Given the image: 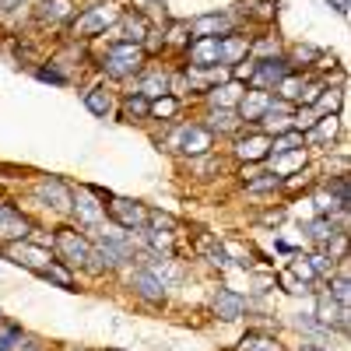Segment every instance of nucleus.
Returning <instances> with one entry per match:
<instances>
[{"mask_svg":"<svg viewBox=\"0 0 351 351\" xmlns=\"http://www.w3.org/2000/svg\"><path fill=\"white\" fill-rule=\"evenodd\" d=\"M106 215L112 218V225H120L127 232H137L148 225V208L137 200H127V197H112L109 193V204H106Z\"/></svg>","mask_w":351,"mask_h":351,"instance_id":"nucleus-7","label":"nucleus"},{"mask_svg":"<svg viewBox=\"0 0 351 351\" xmlns=\"http://www.w3.org/2000/svg\"><path fill=\"white\" fill-rule=\"evenodd\" d=\"M148 112H152V102L144 95H137V92H127L120 99V120H127V123H144Z\"/></svg>","mask_w":351,"mask_h":351,"instance_id":"nucleus-26","label":"nucleus"},{"mask_svg":"<svg viewBox=\"0 0 351 351\" xmlns=\"http://www.w3.org/2000/svg\"><path fill=\"white\" fill-rule=\"evenodd\" d=\"M28 232H32V225H28V218L11 208V204L0 200V243H14V239H28Z\"/></svg>","mask_w":351,"mask_h":351,"instance_id":"nucleus-19","label":"nucleus"},{"mask_svg":"<svg viewBox=\"0 0 351 351\" xmlns=\"http://www.w3.org/2000/svg\"><path fill=\"white\" fill-rule=\"evenodd\" d=\"M341 106H344V88H330L327 84L309 109H316V116H330V112H341Z\"/></svg>","mask_w":351,"mask_h":351,"instance_id":"nucleus-30","label":"nucleus"},{"mask_svg":"<svg viewBox=\"0 0 351 351\" xmlns=\"http://www.w3.org/2000/svg\"><path fill=\"white\" fill-rule=\"evenodd\" d=\"M243 92H246V84H239V81H221V84H215L211 92H208V106H215V109H236L239 106V99H243Z\"/></svg>","mask_w":351,"mask_h":351,"instance_id":"nucleus-22","label":"nucleus"},{"mask_svg":"<svg viewBox=\"0 0 351 351\" xmlns=\"http://www.w3.org/2000/svg\"><path fill=\"white\" fill-rule=\"evenodd\" d=\"M306 81H309V74H302V71H291V74H285V77L278 81V88H274V99L299 106V95H302Z\"/></svg>","mask_w":351,"mask_h":351,"instance_id":"nucleus-27","label":"nucleus"},{"mask_svg":"<svg viewBox=\"0 0 351 351\" xmlns=\"http://www.w3.org/2000/svg\"><path fill=\"white\" fill-rule=\"evenodd\" d=\"M327 193L341 204V208H351V176L348 172H337L327 180Z\"/></svg>","mask_w":351,"mask_h":351,"instance_id":"nucleus-34","label":"nucleus"},{"mask_svg":"<svg viewBox=\"0 0 351 351\" xmlns=\"http://www.w3.org/2000/svg\"><path fill=\"white\" fill-rule=\"evenodd\" d=\"M341 127H344V116L330 112V116H319L302 137H306V144H313V148H330V144L341 137Z\"/></svg>","mask_w":351,"mask_h":351,"instance_id":"nucleus-15","label":"nucleus"},{"mask_svg":"<svg viewBox=\"0 0 351 351\" xmlns=\"http://www.w3.org/2000/svg\"><path fill=\"white\" fill-rule=\"evenodd\" d=\"M180 95H162V99H152V112L148 120H172V116H180Z\"/></svg>","mask_w":351,"mask_h":351,"instance_id":"nucleus-35","label":"nucleus"},{"mask_svg":"<svg viewBox=\"0 0 351 351\" xmlns=\"http://www.w3.org/2000/svg\"><path fill=\"white\" fill-rule=\"evenodd\" d=\"M49 285H56V288H64V291H74V274H71V267L67 263H60V260H49L46 267L39 271Z\"/></svg>","mask_w":351,"mask_h":351,"instance_id":"nucleus-31","label":"nucleus"},{"mask_svg":"<svg viewBox=\"0 0 351 351\" xmlns=\"http://www.w3.org/2000/svg\"><path fill=\"white\" fill-rule=\"evenodd\" d=\"M288 274H291V278H299V281H306V285L319 281V274L309 267V260H306V256H295V260H291V263H288Z\"/></svg>","mask_w":351,"mask_h":351,"instance_id":"nucleus-37","label":"nucleus"},{"mask_svg":"<svg viewBox=\"0 0 351 351\" xmlns=\"http://www.w3.org/2000/svg\"><path fill=\"white\" fill-rule=\"evenodd\" d=\"M134 92L144 95V99H162V95H172V74L162 71V67H148L134 77Z\"/></svg>","mask_w":351,"mask_h":351,"instance_id":"nucleus-12","label":"nucleus"},{"mask_svg":"<svg viewBox=\"0 0 351 351\" xmlns=\"http://www.w3.org/2000/svg\"><path fill=\"white\" fill-rule=\"evenodd\" d=\"M186 64L190 67H215L218 64V39L215 36H200L186 43Z\"/></svg>","mask_w":351,"mask_h":351,"instance_id":"nucleus-21","label":"nucleus"},{"mask_svg":"<svg viewBox=\"0 0 351 351\" xmlns=\"http://www.w3.org/2000/svg\"><path fill=\"white\" fill-rule=\"evenodd\" d=\"M327 4H330L337 14H348V4H344V0H327Z\"/></svg>","mask_w":351,"mask_h":351,"instance_id":"nucleus-43","label":"nucleus"},{"mask_svg":"<svg viewBox=\"0 0 351 351\" xmlns=\"http://www.w3.org/2000/svg\"><path fill=\"white\" fill-rule=\"evenodd\" d=\"M324 253L334 260V263H341V260H348V232H337V236L324 246Z\"/></svg>","mask_w":351,"mask_h":351,"instance_id":"nucleus-39","label":"nucleus"},{"mask_svg":"<svg viewBox=\"0 0 351 351\" xmlns=\"http://www.w3.org/2000/svg\"><path fill=\"white\" fill-rule=\"evenodd\" d=\"M4 260L21 263V267H28V271L39 274L46 263L53 260V253H49V246H39V243H32V239H14V243L4 246Z\"/></svg>","mask_w":351,"mask_h":351,"instance_id":"nucleus-8","label":"nucleus"},{"mask_svg":"<svg viewBox=\"0 0 351 351\" xmlns=\"http://www.w3.org/2000/svg\"><path fill=\"white\" fill-rule=\"evenodd\" d=\"M36 193H39V200L46 204V208H53V211H71L74 193H71V186H67L64 180H56V176H43L39 186H36Z\"/></svg>","mask_w":351,"mask_h":351,"instance_id":"nucleus-16","label":"nucleus"},{"mask_svg":"<svg viewBox=\"0 0 351 351\" xmlns=\"http://www.w3.org/2000/svg\"><path fill=\"white\" fill-rule=\"evenodd\" d=\"M71 211H74V218H77V228L88 232V236H95V232L106 225V200L88 197L84 190L71 200Z\"/></svg>","mask_w":351,"mask_h":351,"instance_id":"nucleus-9","label":"nucleus"},{"mask_svg":"<svg viewBox=\"0 0 351 351\" xmlns=\"http://www.w3.org/2000/svg\"><path fill=\"white\" fill-rule=\"evenodd\" d=\"M211 313L218 319H225V324H236V319L246 313V299L239 295L236 288H218L215 299H211Z\"/></svg>","mask_w":351,"mask_h":351,"instance_id":"nucleus-18","label":"nucleus"},{"mask_svg":"<svg viewBox=\"0 0 351 351\" xmlns=\"http://www.w3.org/2000/svg\"><path fill=\"white\" fill-rule=\"evenodd\" d=\"M144 64H148L144 49L137 43H120V39L109 43L106 53H102V60H99V67H102V74L109 81H130V77H137L144 71Z\"/></svg>","mask_w":351,"mask_h":351,"instance_id":"nucleus-2","label":"nucleus"},{"mask_svg":"<svg viewBox=\"0 0 351 351\" xmlns=\"http://www.w3.org/2000/svg\"><path fill=\"white\" fill-rule=\"evenodd\" d=\"M127 285H130L134 295H137L141 302H148V306H165V299H169V291L162 288V281H158L148 267H137Z\"/></svg>","mask_w":351,"mask_h":351,"instance_id":"nucleus-11","label":"nucleus"},{"mask_svg":"<svg viewBox=\"0 0 351 351\" xmlns=\"http://www.w3.org/2000/svg\"><path fill=\"white\" fill-rule=\"evenodd\" d=\"M250 18H256V21H271L274 14H278V0H260L256 4V11H246Z\"/></svg>","mask_w":351,"mask_h":351,"instance_id":"nucleus-40","label":"nucleus"},{"mask_svg":"<svg viewBox=\"0 0 351 351\" xmlns=\"http://www.w3.org/2000/svg\"><path fill=\"white\" fill-rule=\"evenodd\" d=\"M271 102H274V92H256V88H246L243 99H239V106H236L243 127H256V123L263 120V112L271 109Z\"/></svg>","mask_w":351,"mask_h":351,"instance_id":"nucleus-14","label":"nucleus"},{"mask_svg":"<svg viewBox=\"0 0 351 351\" xmlns=\"http://www.w3.org/2000/svg\"><path fill=\"white\" fill-rule=\"evenodd\" d=\"M49 253L60 263H67V267H84L88 253H92V239L81 228H56L49 236Z\"/></svg>","mask_w":351,"mask_h":351,"instance_id":"nucleus-3","label":"nucleus"},{"mask_svg":"<svg viewBox=\"0 0 351 351\" xmlns=\"http://www.w3.org/2000/svg\"><path fill=\"white\" fill-rule=\"evenodd\" d=\"M246 56H250V36L243 32V28H236V32L218 39V64L221 67H236L239 60H246Z\"/></svg>","mask_w":351,"mask_h":351,"instance_id":"nucleus-17","label":"nucleus"},{"mask_svg":"<svg viewBox=\"0 0 351 351\" xmlns=\"http://www.w3.org/2000/svg\"><path fill=\"white\" fill-rule=\"evenodd\" d=\"M236 351H285V348H281L278 337L267 334V330H246V337L239 341Z\"/></svg>","mask_w":351,"mask_h":351,"instance_id":"nucleus-29","label":"nucleus"},{"mask_svg":"<svg viewBox=\"0 0 351 351\" xmlns=\"http://www.w3.org/2000/svg\"><path fill=\"white\" fill-rule=\"evenodd\" d=\"M204 130H208L211 137H236L243 130V120H239V112L236 109H208V120H204Z\"/></svg>","mask_w":351,"mask_h":351,"instance_id":"nucleus-20","label":"nucleus"},{"mask_svg":"<svg viewBox=\"0 0 351 351\" xmlns=\"http://www.w3.org/2000/svg\"><path fill=\"white\" fill-rule=\"evenodd\" d=\"M21 327H14V324H0V351H18V344H21Z\"/></svg>","mask_w":351,"mask_h":351,"instance_id":"nucleus-38","label":"nucleus"},{"mask_svg":"<svg viewBox=\"0 0 351 351\" xmlns=\"http://www.w3.org/2000/svg\"><path fill=\"white\" fill-rule=\"evenodd\" d=\"M148 32H152V21H148L144 11H123L120 21L112 25V36L120 43H137L141 46L144 39H148Z\"/></svg>","mask_w":351,"mask_h":351,"instance_id":"nucleus-13","label":"nucleus"},{"mask_svg":"<svg viewBox=\"0 0 351 351\" xmlns=\"http://www.w3.org/2000/svg\"><path fill=\"white\" fill-rule=\"evenodd\" d=\"M306 232H309V243H316L319 250H324L334 236H337V225H334V218H319V215H313L309 221H306Z\"/></svg>","mask_w":351,"mask_h":351,"instance_id":"nucleus-28","label":"nucleus"},{"mask_svg":"<svg viewBox=\"0 0 351 351\" xmlns=\"http://www.w3.org/2000/svg\"><path fill=\"white\" fill-rule=\"evenodd\" d=\"M250 56H253V60H271V56H285V53H281V39H278V36L250 39Z\"/></svg>","mask_w":351,"mask_h":351,"instance_id":"nucleus-32","label":"nucleus"},{"mask_svg":"<svg viewBox=\"0 0 351 351\" xmlns=\"http://www.w3.org/2000/svg\"><path fill=\"white\" fill-rule=\"evenodd\" d=\"M186 28H190V39H200V36L221 39V36H228V32L239 28V14L236 11H211V14H200V18L186 21Z\"/></svg>","mask_w":351,"mask_h":351,"instance_id":"nucleus-6","label":"nucleus"},{"mask_svg":"<svg viewBox=\"0 0 351 351\" xmlns=\"http://www.w3.org/2000/svg\"><path fill=\"white\" fill-rule=\"evenodd\" d=\"M71 18H74V0H43L39 11H36L39 25H60V21H71Z\"/></svg>","mask_w":351,"mask_h":351,"instance_id":"nucleus-23","label":"nucleus"},{"mask_svg":"<svg viewBox=\"0 0 351 351\" xmlns=\"http://www.w3.org/2000/svg\"><path fill=\"white\" fill-rule=\"evenodd\" d=\"M18 4H25V0H0V8H18Z\"/></svg>","mask_w":351,"mask_h":351,"instance_id":"nucleus-44","label":"nucleus"},{"mask_svg":"<svg viewBox=\"0 0 351 351\" xmlns=\"http://www.w3.org/2000/svg\"><path fill=\"white\" fill-rule=\"evenodd\" d=\"M165 144H169V152H180L186 158H200V155L211 152L215 137L204 130V123H183V127H176V134Z\"/></svg>","mask_w":351,"mask_h":351,"instance_id":"nucleus-4","label":"nucleus"},{"mask_svg":"<svg viewBox=\"0 0 351 351\" xmlns=\"http://www.w3.org/2000/svg\"><path fill=\"white\" fill-rule=\"evenodd\" d=\"M319 56H324V49H316V46H295L288 56V64H291V71H302V67H313Z\"/></svg>","mask_w":351,"mask_h":351,"instance_id":"nucleus-36","label":"nucleus"},{"mask_svg":"<svg viewBox=\"0 0 351 351\" xmlns=\"http://www.w3.org/2000/svg\"><path fill=\"white\" fill-rule=\"evenodd\" d=\"M306 162H309V152H306V148L281 152V155H271V172L285 180V176H295L299 169H306Z\"/></svg>","mask_w":351,"mask_h":351,"instance_id":"nucleus-24","label":"nucleus"},{"mask_svg":"<svg viewBox=\"0 0 351 351\" xmlns=\"http://www.w3.org/2000/svg\"><path fill=\"white\" fill-rule=\"evenodd\" d=\"M295 148H306V137H302V130H285V134H274V137H271V155L295 152ZM271 155H267V158H271Z\"/></svg>","mask_w":351,"mask_h":351,"instance_id":"nucleus-33","label":"nucleus"},{"mask_svg":"<svg viewBox=\"0 0 351 351\" xmlns=\"http://www.w3.org/2000/svg\"><path fill=\"white\" fill-rule=\"evenodd\" d=\"M291 74V64H288V56H271V60H256V74L250 77L246 88H256V92H274L278 81Z\"/></svg>","mask_w":351,"mask_h":351,"instance_id":"nucleus-10","label":"nucleus"},{"mask_svg":"<svg viewBox=\"0 0 351 351\" xmlns=\"http://www.w3.org/2000/svg\"><path fill=\"white\" fill-rule=\"evenodd\" d=\"M84 106H88V112H92V116H99V120H109V116L116 112V102H112V95L106 92L102 84L84 88Z\"/></svg>","mask_w":351,"mask_h":351,"instance_id":"nucleus-25","label":"nucleus"},{"mask_svg":"<svg viewBox=\"0 0 351 351\" xmlns=\"http://www.w3.org/2000/svg\"><path fill=\"white\" fill-rule=\"evenodd\" d=\"M260 221H263V225H281V221H285V208H274V211H267V215H263Z\"/></svg>","mask_w":351,"mask_h":351,"instance_id":"nucleus-41","label":"nucleus"},{"mask_svg":"<svg viewBox=\"0 0 351 351\" xmlns=\"http://www.w3.org/2000/svg\"><path fill=\"white\" fill-rule=\"evenodd\" d=\"M299 351H330V348H324V344H309V341H302V344H299Z\"/></svg>","mask_w":351,"mask_h":351,"instance_id":"nucleus-42","label":"nucleus"},{"mask_svg":"<svg viewBox=\"0 0 351 351\" xmlns=\"http://www.w3.org/2000/svg\"><path fill=\"white\" fill-rule=\"evenodd\" d=\"M120 4L116 0H99V4H92V8H84L77 18H71V25H67V36L74 39V43H84V39H95V36H106L109 28L120 21Z\"/></svg>","mask_w":351,"mask_h":351,"instance_id":"nucleus-1","label":"nucleus"},{"mask_svg":"<svg viewBox=\"0 0 351 351\" xmlns=\"http://www.w3.org/2000/svg\"><path fill=\"white\" fill-rule=\"evenodd\" d=\"M232 155H236L239 162H250V165L267 162V155H271V134H263L260 127H246V134L239 130L236 144H232Z\"/></svg>","mask_w":351,"mask_h":351,"instance_id":"nucleus-5","label":"nucleus"}]
</instances>
